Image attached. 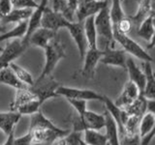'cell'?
Returning a JSON list of instances; mask_svg holds the SVG:
<instances>
[{
    "label": "cell",
    "instance_id": "27",
    "mask_svg": "<svg viewBox=\"0 0 155 145\" xmlns=\"http://www.w3.org/2000/svg\"><path fill=\"white\" fill-rule=\"evenodd\" d=\"M110 18L113 29L116 28L119 21L125 18V13L122 8V0H111V6L109 9Z\"/></svg>",
    "mask_w": 155,
    "mask_h": 145
},
{
    "label": "cell",
    "instance_id": "39",
    "mask_svg": "<svg viewBox=\"0 0 155 145\" xmlns=\"http://www.w3.org/2000/svg\"><path fill=\"white\" fill-rule=\"evenodd\" d=\"M11 0H0V18H3L13 10Z\"/></svg>",
    "mask_w": 155,
    "mask_h": 145
},
{
    "label": "cell",
    "instance_id": "43",
    "mask_svg": "<svg viewBox=\"0 0 155 145\" xmlns=\"http://www.w3.org/2000/svg\"><path fill=\"white\" fill-rule=\"evenodd\" d=\"M79 145H86L84 142V140H82L81 138V140H80V143H79Z\"/></svg>",
    "mask_w": 155,
    "mask_h": 145
},
{
    "label": "cell",
    "instance_id": "9",
    "mask_svg": "<svg viewBox=\"0 0 155 145\" xmlns=\"http://www.w3.org/2000/svg\"><path fill=\"white\" fill-rule=\"evenodd\" d=\"M68 22L69 21L63 17L61 13L53 11L48 6L44 9L41 19V27L57 33L59 29L66 28Z\"/></svg>",
    "mask_w": 155,
    "mask_h": 145
},
{
    "label": "cell",
    "instance_id": "17",
    "mask_svg": "<svg viewBox=\"0 0 155 145\" xmlns=\"http://www.w3.org/2000/svg\"><path fill=\"white\" fill-rule=\"evenodd\" d=\"M21 115L17 111H0V130L6 135L14 133L15 126L21 120Z\"/></svg>",
    "mask_w": 155,
    "mask_h": 145
},
{
    "label": "cell",
    "instance_id": "40",
    "mask_svg": "<svg viewBox=\"0 0 155 145\" xmlns=\"http://www.w3.org/2000/svg\"><path fill=\"white\" fill-rule=\"evenodd\" d=\"M14 145H33V137L30 132H27L24 135L15 137Z\"/></svg>",
    "mask_w": 155,
    "mask_h": 145
},
{
    "label": "cell",
    "instance_id": "3",
    "mask_svg": "<svg viewBox=\"0 0 155 145\" xmlns=\"http://www.w3.org/2000/svg\"><path fill=\"white\" fill-rule=\"evenodd\" d=\"M114 41L118 43L122 47L125 52H128L133 56L137 57L143 62H150L152 61V57L150 54L145 51L143 48L140 47L137 42H135L132 38H130L127 34L120 33L116 30H114Z\"/></svg>",
    "mask_w": 155,
    "mask_h": 145
},
{
    "label": "cell",
    "instance_id": "38",
    "mask_svg": "<svg viewBox=\"0 0 155 145\" xmlns=\"http://www.w3.org/2000/svg\"><path fill=\"white\" fill-rule=\"evenodd\" d=\"M131 28H132V22L130 21L129 18H123L122 21H119L117 26H116V28L113 29L114 30H116L118 31L120 33H123V34H128L131 30Z\"/></svg>",
    "mask_w": 155,
    "mask_h": 145
},
{
    "label": "cell",
    "instance_id": "45",
    "mask_svg": "<svg viewBox=\"0 0 155 145\" xmlns=\"http://www.w3.org/2000/svg\"><path fill=\"white\" fill-rule=\"evenodd\" d=\"M0 21H1V18H0Z\"/></svg>",
    "mask_w": 155,
    "mask_h": 145
},
{
    "label": "cell",
    "instance_id": "7",
    "mask_svg": "<svg viewBox=\"0 0 155 145\" xmlns=\"http://www.w3.org/2000/svg\"><path fill=\"white\" fill-rule=\"evenodd\" d=\"M108 6V0H78L75 17L77 21L82 22L86 18L93 17L102 9Z\"/></svg>",
    "mask_w": 155,
    "mask_h": 145
},
{
    "label": "cell",
    "instance_id": "25",
    "mask_svg": "<svg viewBox=\"0 0 155 145\" xmlns=\"http://www.w3.org/2000/svg\"><path fill=\"white\" fill-rule=\"evenodd\" d=\"M154 128H155V113L145 111L140 119V123L138 127L139 137H142L145 134L154 132Z\"/></svg>",
    "mask_w": 155,
    "mask_h": 145
},
{
    "label": "cell",
    "instance_id": "44",
    "mask_svg": "<svg viewBox=\"0 0 155 145\" xmlns=\"http://www.w3.org/2000/svg\"><path fill=\"white\" fill-rule=\"evenodd\" d=\"M98 1H102V0H98Z\"/></svg>",
    "mask_w": 155,
    "mask_h": 145
},
{
    "label": "cell",
    "instance_id": "24",
    "mask_svg": "<svg viewBox=\"0 0 155 145\" xmlns=\"http://www.w3.org/2000/svg\"><path fill=\"white\" fill-rule=\"evenodd\" d=\"M82 24H84V34L86 37L88 48H98V46H97V37L98 36H97V32L94 24V16L86 18L82 21Z\"/></svg>",
    "mask_w": 155,
    "mask_h": 145
},
{
    "label": "cell",
    "instance_id": "31",
    "mask_svg": "<svg viewBox=\"0 0 155 145\" xmlns=\"http://www.w3.org/2000/svg\"><path fill=\"white\" fill-rule=\"evenodd\" d=\"M41 105H42V104L40 103V101L38 99H35V100L28 102L26 104H24L21 106H19L16 111L18 112L21 116L22 115H33L36 112H38L39 110H41L40 109Z\"/></svg>",
    "mask_w": 155,
    "mask_h": 145
},
{
    "label": "cell",
    "instance_id": "12",
    "mask_svg": "<svg viewBox=\"0 0 155 145\" xmlns=\"http://www.w3.org/2000/svg\"><path fill=\"white\" fill-rule=\"evenodd\" d=\"M126 52L123 50H114V48H106L102 50V56L99 62L107 66L119 67L126 70Z\"/></svg>",
    "mask_w": 155,
    "mask_h": 145
},
{
    "label": "cell",
    "instance_id": "5",
    "mask_svg": "<svg viewBox=\"0 0 155 145\" xmlns=\"http://www.w3.org/2000/svg\"><path fill=\"white\" fill-rule=\"evenodd\" d=\"M56 94L58 97H64L67 99L84 100V101H103V96L93 90L89 89H80L75 87H69L65 85H59L56 89Z\"/></svg>",
    "mask_w": 155,
    "mask_h": 145
},
{
    "label": "cell",
    "instance_id": "34",
    "mask_svg": "<svg viewBox=\"0 0 155 145\" xmlns=\"http://www.w3.org/2000/svg\"><path fill=\"white\" fill-rule=\"evenodd\" d=\"M68 103H69L74 109L77 111L78 115L84 114L85 111L87 110V102L84 100H75V99H67Z\"/></svg>",
    "mask_w": 155,
    "mask_h": 145
},
{
    "label": "cell",
    "instance_id": "41",
    "mask_svg": "<svg viewBox=\"0 0 155 145\" xmlns=\"http://www.w3.org/2000/svg\"><path fill=\"white\" fill-rule=\"evenodd\" d=\"M14 139H15V133L10 134L9 135H7L6 140H5L3 145H14Z\"/></svg>",
    "mask_w": 155,
    "mask_h": 145
},
{
    "label": "cell",
    "instance_id": "1",
    "mask_svg": "<svg viewBox=\"0 0 155 145\" xmlns=\"http://www.w3.org/2000/svg\"><path fill=\"white\" fill-rule=\"evenodd\" d=\"M44 51H45V64L37 80L50 76L60 60L66 57L65 46L61 43L58 36L50 42V44L44 48Z\"/></svg>",
    "mask_w": 155,
    "mask_h": 145
},
{
    "label": "cell",
    "instance_id": "37",
    "mask_svg": "<svg viewBox=\"0 0 155 145\" xmlns=\"http://www.w3.org/2000/svg\"><path fill=\"white\" fill-rule=\"evenodd\" d=\"M120 145H140V137L137 134H124L119 137Z\"/></svg>",
    "mask_w": 155,
    "mask_h": 145
},
{
    "label": "cell",
    "instance_id": "26",
    "mask_svg": "<svg viewBox=\"0 0 155 145\" xmlns=\"http://www.w3.org/2000/svg\"><path fill=\"white\" fill-rule=\"evenodd\" d=\"M35 99H37L36 96L28 88L16 90V95H15V98L11 103V108H10L13 111H16L19 106H21L24 104H26L28 102L35 100Z\"/></svg>",
    "mask_w": 155,
    "mask_h": 145
},
{
    "label": "cell",
    "instance_id": "11",
    "mask_svg": "<svg viewBox=\"0 0 155 145\" xmlns=\"http://www.w3.org/2000/svg\"><path fill=\"white\" fill-rule=\"evenodd\" d=\"M102 56V50L99 48H88L86 50L84 61V65L81 68V76L86 79H94L95 70L98 65L99 60Z\"/></svg>",
    "mask_w": 155,
    "mask_h": 145
},
{
    "label": "cell",
    "instance_id": "18",
    "mask_svg": "<svg viewBox=\"0 0 155 145\" xmlns=\"http://www.w3.org/2000/svg\"><path fill=\"white\" fill-rule=\"evenodd\" d=\"M137 35L148 44L149 47H153L154 40V13L144 18L139 25Z\"/></svg>",
    "mask_w": 155,
    "mask_h": 145
},
{
    "label": "cell",
    "instance_id": "23",
    "mask_svg": "<svg viewBox=\"0 0 155 145\" xmlns=\"http://www.w3.org/2000/svg\"><path fill=\"white\" fill-rule=\"evenodd\" d=\"M34 9H13L11 13L1 18L0 23L6 26L8 23H18L23 21H27L30 18Z\"/></svg>",
    "mask_w": 155,
    "mask_h": 145
},
{
    "label": "cell",
    "instance_id": "32",
    "mask_svg": "<svg viewBox=\"0 0 155 145\" xmlns=\"http://www.w3.org/2000/svg\"><path fill=\"white\" fill-rule=\"evenodd\" d=\"M81 138V133L72 132L69 133L66 137L57 140L53 145H79L80 140Z\"/></svg>",
    "mask_w": 155,
    "mask_h": 145
},
{
    "label": "cell",
    "instance_id": "6",
    "mask_svg": "<svg viewBox=\"0 0 155 145\" xmlns=\"http://www.w3.org/2000/svg\"><path fill=\"white\" fill-rule=\"evenodd\" d=\"M27 47H28L22 43L21 39H13L5 48H3L0 54V71L9 67L14 60H16L26 50Z\"/></svg>",
    "mask_w": 155,
    "mask_h": 145
},
{
    "label": "cell",
    "instance_id": "4",
    "mask_svg": "<svg viewBox=\"0 0 155 145\" xmlns=\"http://www.w3.org/2000/svg\"><path fill=\"white\" fill-rule=\"evenodd\" d=\"M59 85L60 84L50 76L34 82V84L31 87H28V89L36 96V98L43 105L48 99L57 98L58 95L56 94V89Z\"/></svg>",
    "mask_w": 155,
    "mask_h": 145
},
{
    "label": "cell",
    "instance_id": "22",
    "mask_svg": "<svg viewBox=\"0 0 155 145\" xmlns=\"http://www.w3.org/2000/svg\"><path fill=\"white\" fill-rule=\"evenodd\" d=\"M154 13L153 10V0H140L139 7L136 14L131 17L130 21L132 23L140 25L144 18H147L150 14Z\"/></svg>",
    "mask_w": 155,
    "mask_h": 145
},
{
    "label": "cell",
    "instance_id": "33",
    "mask_svg": "<svg viewBox=\"0 0 155 145\" xmlns=\"http://www.w3.org/2000/svg\"><path fill=\"white\" fill-rule=\"evenodd\" d=\"M14 9H36L39 4L35 0H11Z\"/></svg>",
    "mask_w": 155,
    "mask_h": 145
},
{
    "label": "cell",
    "instance_id": "21",
    "mask_svg": "<svg viewBox=\"0 0 155 145\" xmlns=\"http://www.w3.org/2000/svg\"><path fill=\"white\" fill-rule=\"evenodd\" d=\"M0 83L4 85H8L10 87H12V88H14L15 90L28 88L26 85H24L22 82L18 79L10 67L4 68V69L0 71Z\"/></svg>",
    "mask_w": 155,
    "mask_h": 145
},
{
    "label": "cell",
    "instance_id": "20",
    "mask_svg": "<svg viewBox=\"0 0 155 145\" xmlns=\"http://www.w3.org/2000/svg\"><path fill=\"white\" fill-rule=\"evenodd\" d=\"M105 129H106V137L107 141L109 145H120V139H119V134L117 125L115 121L111 117V115L106 111L105 114Z\"/></svg>",
    "mask_w": 155,
    "mask_h": 145
},
{
    "label": "cell",
    "instance_id": "36",
    "mask_svg": "<svg viewBox=\"0 0 155 145\" xmlns=\"http://www.w3.org/2000/svg\"><path fill=\"white\" fill-rule=\"evenodd\" d=\"M50 2V8L51 10L62 14L67 10V0H48V3Z\"/></svg>",
    "mask_w": 155,
    "mask_h": 145
},
{
    "label": "cell",
    "instance_id": "14",
    "mask_svg": "<svg viewBox=\"0 0 155 145\" xmlns=\"http://www.w3.org/2000/svg\"><path fill=\"white\" fill-rule=\"evenodd\" d=\"M140 95V92L139 91L138 87L136 86L133 82L128 80L123 86V89L121 91L120 95L118 96V98L114 102V104L117 106V108L123 109L126 106H128L129 105L132 104Z\"/></svg>",
    "mask_w": 155,
    "mask_h": 145
},
{
    "label": "cell",
    "instance_id": "8",
    "mask_svg": "<svg viewBox=\"0 0 155 145\" xmlns=\"http://www.w3.org/2000/svg\"><path fill=\"white\" fill-rule=\"evenodd\" d=\"M94 24L97 32V36H100L107 41V43L114 42V32L111 26L109 7L103 8L98 14L94 16Z\"/></svg>",
    "mask_w": 155,
    "mask_h": 145
},
{
    "label": "cell",
    "instance_id": "28",
    "mask_svg": "<svg viewBox=\"0 0 155 145\" xmlns=\"http://www.w3.org/2000/svg\"><path fill=\"white\" fill-rule=\"evenodd\" d=\"M84 135L81 139L86 145H107V137L105 134H101L99 130H84Z\"/></svg>",
    "mask_w": 155,
    "mask_h": 145
},
{
    "label": "cell",
    "instance_id": "35",
    "mask_svg": "<svg viewBox=\"0 0 155 145\" xmlns=\"http://www.w3.org/2000/svg\"><path fill=\"white\" fill-rule=\"evenodd\" d=\"M78 0H67V10L63 14L64 17L68 21H75V12L77 9Z\"/></svg>",
    "mask_w": 155,
    "mask_h": 145
},
{
    "label": "cell",
    "instance_id": "30",
    "mask_svg": "<svg viewBox=\"0 0 155 145\" xmlns=\"http://www.w3.org/2000/svg\"><path fill=\"white\" fill-rule=\"evenodd\" d=\"M9 67L11 68V70L14 72V74L16 75V76L24 85H26L27 87H31L34 84L35 81H34L32 75L27 70L24 69V68L18 66L15 62H12L11 64L9 65Z\"/></svg>",
    "mask_w": 155,
    "mask_h": 145
},
{
    "label": "cell",
    "instance_id": "29",
    "mask_svg": "<svg viewBox=\"0 0 155 145\" xmlns=\"http://www.w3.org/2000/svg\"><path fill=\"white\" fill-rule=\"evenodd\" d=\"M27 21L18 22L10 31L2 33L0 35V42L9 40V39H23L27 31Z\"/></svg>",
    "mask_w": 155,
    "mask_h": 145
},
{
    "label": "cell",
    "instance_id": "13",
    "mask_svg": "<svg viewBox=\"0 0 155 145\" xmlns=\"http://www.w3.org/2000/svg\"><path fill=\"white\" fill-rule=\"evenodd\" d=\"M48 6V0H42L41 3L39 4V6L33 10V13L30 16V18H28L27 21V31L25 36H24L23 39H21L22 43L24 45L28 46V39L32 34L35 32L37 29H39L41 27V19H42V14H43V11L44 9Z\"/></svg>",
    "mask_w": 155,
    "mask_h": 145
},
{
    "label": "cell",
    "instance_id": "16",
    "mask_svg": "<svg viewBox=\"0 0 155 145\" xmlns=\"http://www.w3.org/2000/svg\"><path fill=\"white\" fill-rule=\"evenodd\" d=\"M126 71L128 72L129 80L138 87L140 94L143 93L145 85V76L143 70H140L132 58H127L126 60Z\"/></svg>",
    "mask_w": 155,
    "mask_h": 145
},
{
    "label": "cell",
    "instance_id": "15",
    "mask_svg": "<svg viewBox=\"0 0 155 145\" xmlns=\"http://www.w3.org/2000/svg\"><path fill=\"white\" fill-rule=\"evenodd\" d=\"M57 37V33L48 29L40 27L28 39V46H34L40 48H45L51 40Z\"/></svg>",
    "mask_w": 155,
    "mask_h": 145
},
{
    "label": "cell",
    "instance_id": "2",
    "mask_svg": "<svg viewBox=\"0 0 155 145\" xmlns=\"http://www.w3.org/2000/svg\"><path fill=\"white\" fill-rule=\"evenodd\" d=\"M105 127V116L87 109L84 114L73 119V132L81 133L85 130H99Z\"/></svg>",
    "mask_w": 155,
    "mask_h": 145
},
{
    "label": "cell",
    "instance_id": "42",
    "mask_svg": "<svg viewBox=\"0 0 155 145\" xmlns=\"http://www.w3.org/2000/svg\"><path fill=\"white\" fill-rule=\"evenodd\" d=\"M5 30H6V26H5V25H3V24L0 23V33L2 34V33H4V32H6ZM2 50H3V47H0V51H2Z\"/></svg>",
    "mask_w": 155,
    "mask_h": 145
},
{
    "label": "cell",
    "instance_id": "19",
    "mask_svg": "<svg viewBox=\"0 0 155 145\" xmlns=\"http://www.w3.org/2000/svg\"><path fill=\"white\" fill-rule=\"evenodd\" d=\"M143 72L145 76V85L142 95L147 100H154L155 98V77L150 62L143 63Z\"/></svg>",
    "mask_w": 155,
    "mask_h": 145
},
{
    "label": "cell",
    "instance_id": "46",
    "mask_svg": "<svg viewBox=\"0 0 155 145\" xmlns=\"http://www.w3.org/2000/svg\"><path fill=\"white\" fill-rule=\"evenodd\" d=\"M107 145H109V144H107Z\"/></svg>",
    "mask_w": 155,
    "mask_h": 145
},
{
    "label": "cell",
    "instance_id": "10",
    "mask_svg": "<svg viewBox=\"0 0 155 145\" xmlns=\"http://www.w3.org/2000/svg\"><path fill=\"white\" fill-rule=\"evenodd\" d=\"M66 28L69 30L73 40H74L78 47V50H79L81 59L82 60L86 50H88V45H87L86 37L84 34V24L80 21H69L67 23Z\"/></svg>",
    "mask_w": 155,
    "mask_h": 145
}]
</instances>
